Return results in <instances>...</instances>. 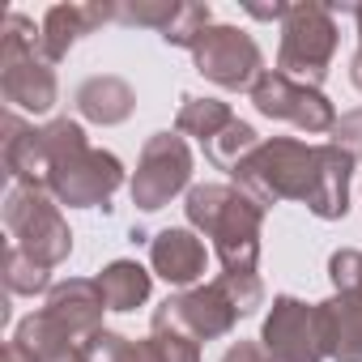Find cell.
Segmentation results:
<instances>
[{
	"instance_id": "6da1fadb",
	"label": "cell",
	"mask_w": 362,
	"mask_h": 362,
	"mask_svg": "<svg viewBox=\"0 0 362 362\" xmlns=\"http://www.w3.org/2000/svg\"><path fill=\"white\" fill-rule=\"evenodd\" d=\"M43 132V149H47V192L56 197V205L69 209H94L119 192L124 184V162L107 149H94L86 141V128L77 119H52Z\"/></svg>"
},
{
	"instance_id": "7a4b0ae2",
	"label": "cell",
	"mask_w": 362,
	"mask_h": 362,
	"mask_svg": "<svg viewBox=\"0 0 362 362\" xmlns=\"http://www.w3.org/2000/svg\"><path fill=\"white\" fill-rule=\"evenodd\" d=\"M328 158H332V145L273 136V141H260L230 175L260 209L281 205V201H303L311 209L320 197V184H324Z\"/></svg>"
},
{
	"instance_id": "3957f363",
	"label": "cell",
	"mask_w": 362,
	"mask_h": 362,
	"mask_svg": "<svg viewBox=\"0 0 362 362\" xmlns=\"http://www.w3.org/2000/svg\"><path fill=\"white\" fill-rule=\"evenodd\" d=\"M188 222L214 239V252L222 260V273L230 277H252L260 264V222L264 209L230 184H201L188 192Z\"/></svg>"
},
{
	"instance_id": "277c9868",
	"label": "cell",
	"mask_w": 362,
	"mask_h": 362,
	"mask_svg": "<svg viewBox=\"0 0 362 362\" xmlns=\"http://www.w3.org/2000/svg\"><path fill=\"white\" fill-rule=\"evenodd\" d=\"M0 94L9 107L43 115L56 107V64H47L43 47H39V30L30 18L9 13L0 26Z\"/></svg>"
},
{
	"instance_id": "5b68a950",
	"label": "cell",
	"mask_w": 362,
	"mask_h": 362,
	"mask_svg": "<svg viewBox=\"0 0 362 362\" xmlns=\"http://www.w3.org/2000/svg\"><path fill=\"white\" fill-rule=\"evenodd\" d=\"M5 226H9L13 247H22L43 269L64 264L69 252H73V230H69L60 205L47 197V188L13 184L9 197H5Z\"/></svg>"
},
{
	"instance_id": "8992f818",
	"label": "cell",
	"mask_w": 362,
	"mask_h": 362,
	"mask_svg": "<svg viewBox=\"0 0 362 362\" xmlns=\"http://www.w3.org/2000/svg\"><path fill=\"white\" fill-rule=\"evenodd\" d=\"M337 56V22L328 5H290L281 22V52H277V73L320 90L328 77V64Z\"/></svg>"
},
{
	"instance_id": "52a82bcc",
	"label": "cell",
	"mask_w": 362,
	"mask_h": 362,
	"mask_svg": "<svg viewBox=\"0 0 362 362\" xmlns=\"http://www.w3.org/2000/svg\"><path fill=\"white\" fill-rule=\"evenodd\" d=\"M192 179V153L184 145V136L175 132H153L141 149L136 175H132V205L153 214L162 205H170V197H179Z\"/></svg>"
},
{
	"instance_id": "ba28073f",
	"label": "cell",
	"mask_w": 362,
	"mask_h": 362,
	"mask_svg": "<svg viewBox=\"0 0 362 362\" xmlns=\"http://www.w3.org/2000/svg\"><path fill=\"white\" fill-rule=\"evenodd\" d=\"M239 303L230 298V290L222 281H209V286H197V290H184L166 298L158 311H153V328H175L192 341H218L226 337L235 324H239Z\"/></svg>"
},
{
	"instance_id": "9c48e42d",
	"label": "cell",
	"mask_w": 362,
	"mask_h": 362,
	"mask_svg": "<svg viewBox=\"0 0 362 362\" xmlns=\"http://www.w3.org/2000/svg\"><path fill=\"white\" fill-rule=\"evenodd\" d=\"M260 345L269 349L273 362H320V358H328L320 303H303V298H290V294L273 298Z\"/></svg>"
},
{
	"instance_id": "30bf717a",
	"label": "cell",
	"mask_w": 362,
	"mask_h": 362,
	"mask_svg": "<svg viewBox=\"0 0 362 362\" xmlns=\"http://www.w3.org/2000/svg\"><path fill=\"white\" fill-rule=\"evenodd\" d=\"M192 60L197 69L222 86V90H252L260 77H264V60H260V47L247 30L239 26H209L201 35V43L192 47Z\"/></svg>"
},
{
	"instance_id": "8fae6325",
	"label": "cell",
	"mask_w": 362,
	"mask_h": 362,
	"mask_svg": "<svg viewBox=\"0 0 362 362\" xmlns=\"http://www.w3.org/2000/svg\"><path fill=\"white\" fill-rule=\"evenodd\" d=\"M252 103H256L260 115L286 119V124H294L303 132H332L337 128L332 103L320 90H311V86H303V81H294V77H286L277 69H264V77L252 86Z\"/></svg>"
},
{
	"instance_id": "7c38bea8",
	"label": "cell",
	"mask_w": 362,
	"mask_h": 362,
	"mask_svg": "<svg viewBox=\"0 0 362 362\" xmlns=\"http://www.w3.org/2000/svg\"><path fill=\"white\" fill-rule=\"evenodd\" d=\"M103 22H115V0H94V5H52L43 13V26H39V47H43L47 64H60L73 52V43L94 35Z\"/></svg>"
},
{
	"instance_id": "4fadbf2b",
	"label": "cell",
	"mask_w": 362,
	"mask_h": 362,
	"mask_svg": "<svg viewBox=\"0 0 362 362\" xmlns=\"http://www.w3.org/2000/svg\"><path fill=\"white\" fill-rule=\"evenodd\" d=\"M43 311H47L73 341L86 345L94 332H103V311H107V303H103L98 281H90V277H69V281L52 286Z\"/></svg>"
},
{
	"instance_id": "5bb4252c",
	"label": "cell",
	"mask_w": 362,
	"mask_h": 362,
	"mask_svg": "<svg viewBox=\"0 0 362 362\" xmlns=\"http://www.w3.org/2000/svg\"><path fill=\"white\" fill-rule=\"evenodd\" d=\"M149 264L170 286H192L197 277H205L209 252H205V239L192 235L188 226H166L149 239Z\"/></svg>"
},
{
	"instance_id": "9a60e30c",
	"label": "cell",
	"mask_w": 362,
	"mask_h": 362,
	"mask_svg": "<svg viewBox=\"0 0 362 362\" xmlns=\"http://www.w3.org/2000/svg\"><path fill=\"white\" fill-rule=\"evenodd\" d=\"M5 170L13 175V184L26 188H47V149H43V132L26 128L13 111L5 115Z\"/></svg>"
},
{
	"instance_id": "2e32d148",
	"label": "cell",
	"mask_w": 362,
	"mask_h": 362,
	"mask_svg": "<svg viewBox=\"0 0 362 362\" xmlns=\"http://www.w3.org/2000/svg\"><path fill=\"white\" fill-rule=\"evenodd\" d=\"M324 320V345L332 362H362V298L354 294H332L320 303Z\"/></svg>"
},
{
	"instance_id": "e0dca14e",
	"label": "cell",
	"mask_w": 362,
	"mask_h": 362,
	"mask_svg": "<svg viewBox=\"0 0 362 362\" xmlns=\"http://www.w3.org/2000/svg\"><path fill=\"white\" fill-rule=\"evenodd\" d=\"M132 107H136V94L119 77H90V81L77 86V111L90 124H103V128L124 124L132 115Z\"/></svg>"
},
{
	"instance_id": "ac0fdd59",
	"label": "cell",
	"mask_w": 362,
	"mask_h": 362,
	"mask_svg": "<svg viewBox=\"0 0 362 362\" xmlns=\"http://www.w3.org/2000/svg\"><path fill=\"white\" fill-rule=\"evenodd\" d=\"M13 341H22L39 362H86L81 341H73L47 311L26 315V320L18 324V337H13Z\"/></svg>"
},
{
	"instance_id": "d6986e66",
	"label": "cell",
	"mask_w": 362,
	"mask_h": 362,
	"mask_svg": "<svg viewBox=\"0 0 362 362\" xmlns=\"http://www.w3.org/2000/svg\"><path fill=\"white\" fill-rule=\"evenodd\" d=\"M98 290H103V303H107V311H132V307H141L145 298H149V273L136 264V260H111L98 277Z\"/></svg>"
},
{
	"instance_id": "ffe728a7",
	"label": "cell",
	"mask_w": 362,
	"mask_h": 362,
	"mask_svg": "<svg viewBox=\"0 0 362 362\" xmlns=\"http://www.w3.org/2000/svg\"><path fill=\"white\" fill-rule=\"evenodd\" d=\"M235 124V111H230V103H222V98H184V107H179V115H175V128L179 132H188V136H197L201 145H209L222 128H230Z\"/></svg>"
},
{
	"instance_id": "44dd1931",
	"label": "cell",
	"mask_w": 362,
	"mask_h": 362,
	"mask_svg": "<svg viewBox=\"0 0 362 362\" xmlns=\"http://www.w3.org/2000/svg\"><path fill=\"white\" fill-rule=\"evenodd\" d=\"M132 362H201V341L175 328H153L145 341H132Z\"/></svg>"
},
{
	"instance_id": "7402d4cb",
	"label": "cell",
	"mask_w": 362,
	"mask_h": 362,
	"mask_svg": "<svg viewBox=\"0 0 362 362\" xmlns=\"http://www.w3.org/2000/svg\"><path fill=\"white\" fill-rule=\"evenodd\" d=\"M256 145H260L256 128H252V124H243V119H235L230 128H222V132L205 145V158H209L218 170H235V166H239Z\"/></svg>"
},
{
	"instance_id": "603a6c76",
	"label": "cell",
	"mask_w": 362,
	"mask_h": 362,
	"mask_svg": "<svg viewBox=\"0 0 362 362\" xmlns=\"http://www.w3.org/2000/svg\"><path fill=\"white\" fill-rule=\"evenodd\" d=\"M5 281H9L13 294H52V269H43L39 260H30L13 243L5 252Z\"/></svg>"
},
{
	"instance_id": "cb8c5ba5",
	"label": "cell",
	"mask_w": 362,
	"mask_h": 362,
	"mask_svg": "<svg viewBox=\"0 0 362 362\" xmlns=\"http://www.w3.org/2000/svg\"><path fill=\"white\" fill-rule=\"evenodd\" d=\"M209 26H214L209 5H201V0H184V5H179V13H175V22L162 30V39H166L170 47H188V52H192Z\"/></svg>"
},
{
	"instance_id": "d4e9b609",
	"label": "cell",
	"mask_w": 362,
	"mask_h": 362,
	"mask_svg": "<svg viewBox=\"0 0 362 362\" xmlns=\"http://www.w3.org/2000/svg\"><path fill=\"white\" fill-rule=\"evenodd\" d=\"M179 5L175 0H115V22L124 26H149V30H166L175 22Z\"/></svg>"
},
{
	"instance_id": "484cf974",
	"label": "cell",
	"mask_w": 362,
	"mask_h": 362,
	"mask_svg": "<svg viewBox=\"0 0 362 362\" xmlns=\"http://www.w3.org/2000/svg\"><path fill=\"white\" fill-rule=\"evenodd\" d=\"M328 277H332L337 294H354V298H362V252H354V247L332 252V260H328Z\"/></svg>"
},
{
	"instance_id": "4316f807",
	"label": "cell",
	"mask_w": 362,
	"mask_h": 362,
	"mask_svg": "<svg viewBox=\"0 0 362 362\" xmlns=\"http://www.w3.org/2000/svg\"><path fill=\"white\" fill-rule=\"evenodd\" d=\"M86 362H132V341L128 337H119V332H94L86 345Z\"/></svg>"
},
{
	"instance_id": "83f0119b",
	"label": "cell",
	"mask_w": 362,
	"mask_h": 362,
	"mask_svg": "<svg viewBox=\"0 0 362 362\" xmlns=\"http://www.w3.org/2000/svg\"><path fill=\"white\" fill-rule=\"evenodd\" d=\"M328 145H337V149L349 153L354 162L362 158V107L337 115V128H332V141H328Z\"/></svg>"
},
{
	"instance_id": "f1b7e54d",
	"label": "cell",
	"mask_w": 362,
	"mask_h": 362,
	"mask_svg": "<svg viewBox=\"0 0 362 362\" xmlns=\"http://www.w3.org/2000/svg\"><path fill=\"white\" fill-rule=\"evenodd\" d=\"M222 362H273V358H269V349H264L260 341H239V345L226 349Z\"/></svg>"
},
{
	"instance_id": "f546056e",
	"label": "cell",
	"mask_w": 362,
	"mask_h": 362,
	"mask_svg": "<svg viewBox=\"0 0 362 362\" xmlns=\"http://www.w3.org/2000/svg\"><path fill=\"white\" fill-rule=\"evenodd\" d=\"M354 18H358V56L349 60V81H354V90L362 94V5H354Z\"/></svg>"
},
{
	"instance_id": "4dcf8cb0",
	"label": "cell",
	"mask_w": 362,
	"mask_h": 362,
	"mask_svg": "<svg viewBox=\"0 0 362 362\" xmlns=\"http://www.w3.org/2000/svg\"><path fill=\"white\" fill-rule=\"evenodd\" d=\"M0 362H39V358H35L22 341H9V345H5V354H0Z\"/></svg>"
}]
</instances>
